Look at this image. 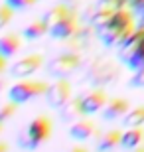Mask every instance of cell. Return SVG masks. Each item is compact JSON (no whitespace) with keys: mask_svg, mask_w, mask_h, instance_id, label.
Segmentation results:
<instances>
[{"mask_svg":"<svg viewBox=\"0 0 144 152\" xmlns=\"http://www.w3.org/2000/svg\"><path fill=\"white\" fill-rule=\"evenodd\" d=\"M83 65V57H81V51H65L61 50L57 56H53L45 65V71L51 77H69L77 71L79 67Z\"/></svg>","mask_w":144,"mask_h":152,"instance_id":"obj_4","label":"cell"},{"mask_svg":"<svg viewBox=\"0 0 144 152\" xmlns=\"http://www.w3.org/2000/svg\"><path fill=\"white\" fill-rule=\"evenodd\" d=\"M18 107H20V105L10 101V99L6 103H2V105H0V123H8L10 118H14V115L18 113Z\"/></svg>","mask_w":144,"mask_h":152,"instance_id":"obj_20","label":"cell"},{"mask_svg":"<svg viewBox=\"0 0 144 152\" xmlns=\"http://www.w3.org/2000/svg\"><path fill=\"white\" fill-rule=\"evenodd\" d=\"M67 132H69V136H71L73 140L85 142V140H91V138H97L99 126L95 124V121H91L87 117H81V118H77V121H73L69 124V130Z\"/></svg>","mask_w":144,"mask_h":152,"instance_id":"obj_10","label":"cell"},{"mask_svg":"<svg viewBox=\"0 0 144 152\" xmlns=\"http://www.w3.org/2000/svg\"><path fill=\"white\" fill-rule=\"evenodd\" d=\"M128 85H130L132 89H140V87H144V65L140 69H136V71H132V77H130Z\"/></svg>","mask_w":144,"mask_h":152,"instance_id":"obj_24","label":"cell"},{"mask_svg":"<svg viewBox=\"0 0 144 152\" xmlns=\"http://www.w3.org/2000/svg\"><path fill=\"white\" fill-rule=\"evenodd\" d=\"M4 2L10 6V8H14L16 12L28 10V8H32L34 4H38V0H4Z\"/></svg>","mask_w":144,"mask_h":152,"instance_id":"obj_23","label":"cell"},{"mask_svg":"<svg viewBox=\"0 0 144 152\" xmlns=\"http://www.w3.org/2000/svg\"><path fill=\"white\" fill-rule=\"evenodd\" d=\"M50 85L42 81V79H32V77H24L18 79L16 83L8 89V99L18 105H24V103L32 101V99H38V97L45 95Z\"/></svg>","mask_w":144,"mask_h":152,"instance_id":"obj_5","label":"cell"},{"mask_svg":"<svg viewBox=\"0 0 144 152\" xmlns=\"http://www.w3.org/2000/svg\"><path fill=\"white\" fill-rule=\"evenodd\" d=\"M130 71H136V69H140L144 65V48H140V50H136L132 53V56L126 59V63H124Z\"/></svg>","mask_w":144,"mask_h":152,"instance_id":"obj_21","label":"cell"},{"mask_svg":"<svg viewBox=\"0 0 144 152\" xmlns=\"http://www.w3.org/2000/svg\"><path fill=\"white\" fill-rule=\"evenodd\" d=\"M81 24H83V20L79 16V12L73 10L71 14H67L63 20H59V22H56L53 26H50V38L57 39V42H65V39H69V38H75L79 28H81Z\"/></svg>","mask_w":144,"mask_h":152,"instance_id":"obj_6","label":"cell"},{"mask_svg":"<svg viewBox=\"0 0 144 152\" xmlns=\"http://www.w3.org/2000/svg\"><path fill=\"white\" fill-rule=\"evenodd\" d=\"M57 111H59V118H61V121H63V123H69V124H71L73 121H77V118L85 117L83 99H81V95L67 99V101L63 103L59 109H57Z\"/></svg>","mask_w":144,"mask_h":152,"instance_id":"obj_14","label":"cell"},{"mask_svg":"<svg viewBox=\"0 0 144 152\" xmlns=\"http://www.w3.org/2000/svg\"><path fill=\"white\" fill-rule=\"evenodd\" d=\"M51 130H53L51 118L48 115H38L18 134V146H20V150H30V152L38 150L45 140H50Z\"/></svg>","mask_w":144,"mask_h":152,"instance_id":"obj_2","label":"cell"},{"mask_svg":"<svg viewBox=\"0 0 144 152\" xmlns=\"http://www.w3.org/2000/svg\"><path fill=\"white\" fill-rule=\"evenodd\" d=\"M130 111V103L124 97H111L107 105L101 111V118L103 121H121L124 115Z\"/></svg>","mask_w":144,"mask_h":152,"instance_id":"obj_12","label":"cell"},{"mask_svg":"<svg viewBox=\"0 0 144 152\" xmlns=\"http://www.w3.org/2000/svg\"><path fill=\"white\" fill-rule=\"evenodd\" d=\"M140 48H144V24L136 26V30H134L132 34L128 36L124 42H121V44L116 45V50H118V59H121L122 63H126L128 57L132 56L136 50H140Z\"/></svg>","mask_w":144,"mask_h":152,"instance_id":"obj_11","label":"cell"},{"mask_svg":"<svg viewBox=\"0 0 144 152\" xmlns=\"http://www.w3.org/2000/svg\"><path fill=\"white\" fill-rule=\"evenodd\" d=\"M65 152H89V148H85L83 144H75V146H71L69 150H65Z\"/></svg>","mask_w":144,"mask_h":152,"instance_id":"obj_26","label":"cell"},{"mask_svg":"<svg viewBox=\"0 0 144 152\" xmlns=\"http://www.w3.org/2000/svg\"><path fill=\"white\" fill-rule=\"evenodd\" d=\"M2 124H4V123H0V132H2Z\"/></svg>","mask_w":144,"mask_h":152,"instance_id":"obj_32","label":"cell"},{"mask_svg":"<svg viewBox=\"0 0 144 152\" xmlns=\"http://www.w3.org/2000/svg\"><path fill=\"white\" fill-rule=\"evenodd\" d=\"M81 99H83L85 117H91V115H99L111 97L107 95L105 87H91L87 93H83V95H81Z\"/></svg>","mask_w":144,"mask_h":152,"instance_id":"obj_9","label":"cell"},{"mask_svg":"<svg viewBox=\"0 0 144 152\" xmlns=\"http://www.w3.org/2000/svg\"><path fill=\"white\" fill-rule=\"evenodd\" d=\"M6 67H8V57H4V56H0V75L6 71Z\"/></svg>","mask_w":144,"mask_h":152,"instance_id":"obj_25","label":"cell"},{"mask_svg":"<svg viewBox=\"0 0 144 152\" xmlns=\"http://www.w3.org/2000/svg\"><path fill=\"white\" fill-rule=\"evenodd\" d=\"M4 89H6V81H4V79H0V93H2Z\"/></svg>","mask_w":144,"mask_h":152,"instance_id":"obj_30","label":"cell"},{"mask_svg":"<svg viewBox=\"0 0 144 152\" xmlns=\"http://www.w3.org/2000/svg\"><path fill=\"white\" fill-rule=\"evenodd\" d=\"M22 42H24V36L16 34V32H8V34L0 36V56L8 57V59L14 57L22 50Z\"/></svg>","mask_w":144,"mask_h":152,"instance_id":"obj_15","label":"cell"},{"mask_svg":"<svg viewBox=\"0 0 144 152\" xmlns=\"http://www.w3.org/2000/svg\"><path fill=\"white\" fill-rule=\"evenodd\" d=\"M121 67L109 57H93L85 69V81L91 87H107V85L118 81Z\"/></svg>","mask_w":144,"mask_h":152,"instance_id":"obj_3","label":"cell"},{"mask_svg":"<svg viewBox=\"0 0 144 152\" xmlns=\"http://www.w3.org/2000/svg\"><path fill=\"white\" fill-rule=\"evenodd\" d=\"M44 56L42 53H28V56H22L20 59L14 61V65L10 67V75L16 79H24V77H32L36 71L44 67Z\"/></svg>","mask_w":144,"mask_h":152,"instance_id":"obj_7","label":"cell"},{"mask_svg":"<svg viewBox=\"0 0 144 152\" xmlns=\"http://www.w3.org/2000/svg\"><path fill=\"white\" fill-rule=\"evenodd\" d=\"M122 132L118 129H109L97 134L95 138V150L97 152H113L116 148H121Z\"/></svg>","mask_w":144,"mask_h":152,"instance_id":"obj_13","label":"cell"},{"mask_svg":"<svg viewBox=\"0 0 144 152\" xmlns=\"http://www.w3.org/2000/svg\"><path fill=\"white\" fill-rule=\"evenodd\" d=\"M71 83L67 81V77H59L56 79L53 83H50V87H48V91H45V101H48V105L53 109H59L63 103L67 101V99H71Z\"/></svg>","mask_w":144,"mask_h":152,"instance_id":"obj_8","label":"cell"},{"mask_svg":"<svg viewBox=\"0 0 144 152\" xmlns=\"http://www.w3.org/2000/svg\"><path fill=\"white\" fill-rule=\"evenodd\" d=\"M61 2H65L67 6H71L73 10H77V6H79V2H81V0H61Z\"/></svg>","mask_w":144,"mask_h":152,"instance_id":"obj_27","label":"cell"},{"mask_svg":"<svg viewBox=\"0 0 144 152\" xmlns=\"http://www.w3.org/2000/svg\"><path fill=\"white\" fill-rule=\"evenodd\" d=\"M73 12V8L71 6H67L65 2H57V4H53V6H50V8H48V10L44 12V20L48 24H50V26H53V24L56 22H59V20H63V18L67 16V14H71Z\"/></svg>","mask_w":144,"mask_h":152,"instance_id":"obj_18","label":"cell"},{"mask_svg":"<svg viewBox=\"0 0 144 152\" xmlns=\"http://www.w3.org/2000/svg\"><path fill=\"white\" fill-rule=\"evenodd\" d=\"M14 12H16V10L10 8L6 2H4V4H0V30H4L6 26L14 20Z\"/></svg>","mask_w":144,"mask_h":152,"instance_id":"obj_22","label":"cell"},{"mask_svg":"<svg viewBox=\"0 0 144 152\" xmlns=\"http://www.w3.org/2000/svg\"><path fill=\"white\" fill-rule=\"evenodd\" d=\"M144 142V126H128L122 132L121 148L122 150H132V148L140 146Z\"/></svg>","mask_w":144,"mask_h":152,"instance_id":"obj_17","label":"cell"},{"mask_svg":"<svg viewBox=\"0 0 144 152\" xmlns=\"http://www.w3.org/2000/svg\"><path fill=\"white\" fill-rule=\"evenodd\" d=\"M128 152H144V144H140V146L132 148V150H128Z\"/></svg>","mask_w":144,"mask_h":152,"instance_id":"obj_29","label":"cell"},{"mask_svg":"<svg viewBox=\"0 0 144 152\" xmlns=\"http://www.w3.org/2000/svg\"><path fill=\"white\" fill-rule=\"evenodd\" d=\"M50 34V24L45 22L44 18H39V20H32L30 24H26L22 30V36L24 39H28V42H36V39H42L44 36Z\"/></svg>","mask_w":144,"mask_h":152,"instance_id":"obj_16","label":"cell"},{"mask_svg":"<svg viewBox=\"0 0 144 152\" xmlns=\"http://www.w3.org/2000/svg\"><path fill=\"white\" fill-rule=\"evenodd\" d=\"M134 30H136L134 12L126 6V8L116 10L101 28H97V36H99L97 39L107 48H116L121 42H124L132 34Z\"/></svg>","mask_w":144,"mask_h":152,"instance_id":"obj_1","label":"cell"},{"mask_svg":"<svg viewBox=\"0 0 144 152\" xmlns=\"http://www.w3.org/2000/svg\"><path fill=\"white\" fill-rule=\"evenodd\" d=\"M8 150H10V146H8V142L0 140V152H8Z\"/></svg>","mask_w":144,"mask_h":152,"instance_id":"obj_28","label":"cell"},{"mask_svg":"<svg viewBox=\"0 0 144 152\" xmlns=\"http://www.w3.org/2000/svg\"><path fill=\"white\" fill-rule=\"evenodd\" d=\"M126 2H128V6H130V4H134V2H138V0H126Z\"/></svg>","mask_w":144,"mask_h":152,"instance_id":"obj_31","label":"cell"},{"mask_svg":"<svg viewBox=\"0 0 144 152\" xmlns=\"http://www.w3.org/2000/svg\"><path fill=\"white\" fill-rule=\"evenodd\" d=\"M122 126H144V105H138V107H130L124 117L121 118Z\"/></svg>","mask_w":144,"mask_h":152,"instance_id":"obj_19","label":"cell"}]
</instances>
